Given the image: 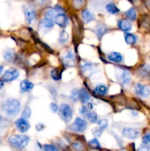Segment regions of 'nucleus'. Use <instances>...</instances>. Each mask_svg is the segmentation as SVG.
Masks as SVG:
<instances>
[{
	"mask_svg": "<svg viewBox=\"0 0 150 151\" xmlns=\"http://www.w3.org/2000/svg\"><path fill=\"white\" fill-rule=\"evenodd\" d=\"M29 142V137L26 135H11L8 138V142L12 147L16 149H23Z\"/></svg>",
	"mask_w": 150,
	"mask_h": 151,
	"instance_id": "2",
	"label": "nucleus"
},
{
	"mask_svg": "<svg viewBox=\"0 0 150 151\" xmlns=\"http://www.w3.org/2000/svg\"><path fill=\"white\" fill-rule=\"evenodd\" d=\"M88 112H89L88 108H87L86 106H82V107L79 109V113L82 115H85V116H86V114Z\"/></svg>",
	"mask_w": 150,
	"mask_h": 151,
	"instance_id": "41",
	"label": "nucleus"
},
{
	"mask_svg": "<svg viewBox=\"0 0 150 151\" xmlns=\"http://www.w3.org/2000/svg\"><path fill=\"white\" fill-rule=\"evenodd\" d=\"M45 128V125L43 123H38L35 126V129L37 131H41Z\"/></svg>",
	"mask_w": 150,
	"mask_h": 151,
	"instance_id": "42",
	"label": "nucleus"
},
{
	"mask_svg": "<svg viewBox=\"0 0 150 151\" xmlns=\"http://www.w3.org/2000/svg\"><path fill=\"white\" fill-rule=\"evenodd\" d=\"M63 63L65 66L72 67L75 65V57L71 51H69L65 57L63 58Z\"/></svg>",
	"mask_w": 150,
	"mask_h": 151,
	"instance_id": "11",
	"label": "nucleus"
},
{
	"mask_svg": "<svg viewBox=\"0 0 150 151\" xmlns=\"http://www.w3.org/2000/svg\"><path fill=\"white\" fill-rule=\"evenodd\" d=\"M3 69H4V66H0V75H1V72H2Z\"/></svg>",
	"mask_w": 150,
	"mask_h": 151,
	"instance_id": "45",
	"label": "nucleus"
},
{
	"mask_svg": "<svg viewBox=\"0 0 150 151\" xmlns=\"http://www.w3.org/2000/svg\"><path fill=\"white\" fill-rule=\"evenodd\" d=\"M86 117L91 123H96L98 121V116L94 111H89L86 114Z\"/></svg>",
	"mask_w": 150,
	"mask_h": 151,
	"instance_id": "28",
	"label": "nucleus"
},
{
	"mask_svg": "<svg viewBox=\"0 0 150 151\" xmlns=\"http://www.w3.org/2000/svg\"><path fill=\"white\" fill-rule=\"evenodd\" d=\"M88 145L90 146L91 148L95 149V150H98V149L100 148L99 142L96 139H93L90 140L88 142Z\"/></svg>",
	"mask_w": 150,
	"mask_h": 151,
	"instance_id": "29",
	"label": "nucleus"
},
{
	"mask_svg": "<svg viewBox=\"0 0 150 151\" xmlns=\"http://www.w3.org/2000/svg\"><path fill=\"white\" fill-rule=\"evenodd\" d=\"M15 57H16V54H15V52L13 50L8 49L4 52V58L7 61L13 62V60L15 59Z\"/></svg>",
	"mask_w": 150,
	"mask_h": 151,
	"instance_id": "24",
	"label": "nucleus"
},
{
	"mask_svg": "<svg viewBox=\"0 0 150 151\" xmlns=\"http://www.w3.org/2000/svg\"><path fill=\"white\" fill-rule=\"evenodd\" d=\"M31 116V110L29 107H25L22 111V117L28 119Z\"/></svg>",
	"mask_w": 150,
	"mask_h": 151,
	"instance_id": "34",
	"label": "nucleus"
},
{
	"mask_svg": "<svg viewBox=\"0 0 150 151\" xmlns=\"http://www.w3.org/2000/svg\"><path fill=\"white\" fill-rule=\"evenodd\" d=\"M1 109L7 116L14 117L20 112V102L16 99H7L1 103Z\"/></svg>",
	"mask_w": 150,
	"mask_h": 151,
	"instance_id": "1",
	"label": "nucleus"
},
{
	"mask_svg": "<svg viewBox=\"0 0 150 151\" xmlns=\"http://www.w3.org/2000/svg\"><path fill=\"white\" fill-rule=\"evenodd\" d=\"M81 69L85 76H90L96 70V65L92 63H85L81 66Z\"/></svg>",
	"mask_w": 150,
	"mask_h": 151,
	"instance_id": "10",
	"label": "nucleus"
},
{
	"mask_svg": "<svg viewBox=\"0 0 150 151\" xmlns=\"http://www.w3.org/2000/svg\"><path fill=\"white\" fill-rule=\"evenodd\" d=\"M125 16L130 21H135L137 18V13L136 10L134 7H130L129 9H128L126 12H125Z\"/></svg>",
	"mask_w": 150,
	"mask_h": 151,
	"instance_id": "23",
	"label": "nucleus"
},
{
	"mask_svg": "<svg viewBox=\"0 0 150 151\" xmlns=\"http://www.w3.org/2000/svg\"><path fill=\"white\" fill-rule=\"evenodd\" d=\"M124 39L127 44H129V45H134L137 42V41H138V36L135 35V34L127 32V33L124 35Z\"/></svg>",
	"mask_w": 150,
	"mask_h": 151,
	"instance_id": "19",
	"label": "nucleus"
},
{
	"mask_svg": "<svg viewBox=\"0 0 150 151\" xmlns=\"http://www.w3.org/2000/svg\"><path fill=\"white\" fill-rule=\"evenodd\" d=\"M118 26H119V29L123 31H125V32H129L132 28V24L129 21L125 20V19H121V20H119L118 22Z\"/></svg>",
	"mask_w": 150,
	"mask_h": 151,
	"instance_id": "14",
	"label": "nucleus"
},
{
	"mask_svg": "<svg viewBox=\"0 0 150 151\" xmlns=\"http://www.w3.org/2000/svg\"><path fill=\"white\" fill-rule=\"evenodd\" d=\"M71 129L75 132L82 133L86 130L87 122L86 121L82 119V118L77 117L75 119L74 122L71 125Z\"/></svg>",
	"mask_w": 150,
	"mask_h": 151,
	"instance_id": "4",
	"label": "nucleus"
},
{
	"mask_svg": "<svg viewBox=\"0 0 150 151\" xmlns=\"http://www.w3.org/2000/svg\"><path fill=\"white\" fill-rule=\"evenodd\" d=\"M105 8L106 10L109 13H110V14H116V13H118L120 11L119 9L117 7V6L114 3H108V4H107Z\"/></svg>",
	"mask_w": 150,
	"mask_h": 151,
	"instance_id": "25",
	"label": "nucleus"
},
{
	"mask_svg": "<svg viewBox=\"0 0 150 151\" xmlns=\"http://www.w3.org/2000/svg\"><path fill=\"white\" fill-rule=\"evenodd\" d=\"M19 76V72L16 69H10L6 71L1 77L4 82H11L17 79Z\"/></svg>",
	"mask_w": 150,
	"mask_h": 151,
	"instance_id": "7",
	"label": "nucleus"
},
{
	"mask_svg": "<svg viewBox=\"0 0 150 151\" xmlns=\"http://www.w3.org/2000/svg\"><path fill=\"white\" fill-rule=\"evenodd\" d=\"M15 124H16V127L17 130L21 133L26 132L30 128V124L26 120V119L24 117L18 119L15 122Z\"/></svg>",
	"mask_w": 150,
	"mask_h": 151,
	"instance_id": "9",
	"label": "nucleus"
},
{
	"mask_svg": "<svg viewBox=\"0 0 150 151\" xmlns=\"http://www.w3.org/2000/svg\"><path fill=\"white\" fill-rule=\"evenodd\" d=\"M69 38V35L66 30H62L59 35V42L60 44H65L68 41Z\"/></svg>",
	"mask_w": 150,
	"mask_h": 151,
	"instance_id": "26",
	"label": "nucleus"
},
{
	"mask_svg": "<svg viewBox=\"0 0 150 151\" xmlns=\"http://www.w3.org/2000/svg\"><path fill=\"white\" fill-rule=\"evenodd\" d=\"M61 74L62 72H60L57 69H53L50 72V75H51V78L56 81H60L61 79Z\"/></svg>",
	"mask_w": 150,
	"mask_h": 151,
	"instance_id": "27",
	"label": "nucleus"
},
{
	"mask_svg": "<svg viewBox=\"0 0 150 151\" xmlns=\"http://www.w3.org/2000/svg\"><path fill=\"white\" fill-rule=\"evenodd\" d=\"M79 100H80L82 103H86L87 102L90 100V95L89 94H88V92L86 91V89L84 88H81L80 90H79Z\"/></svg>",
	"mask_w": 150,
	"mask_h": 151,
	"instance_id": "21",
	"label": "nucleus"
},
{
	"mask_svg": "<svg viewBox=\"0 0 150 151\" xmlns=\"http://www.w3.org/2000/svg\"><path fill=\"white\" fill-rule=\"evenodd\" d=\"M71 99L74 101H77L79 100V90L74 89L71 92Z\"/></svg>",
	"mask_w": 150,
	"mask_h": 151,
	"instance_id": "35",
	"label": "nucleus"
},
{
	"mask_svg": "<svg viewBox=\"0 0 150 151\" xmlns=\"http://www.w3.org/2000/svg\"><path fill=\"white\" fill-rule=\"evenodd\" d=\"M135 92L141 97H147L150 95V86L141 83H137L135 86Z\"/></svg>",
	"mask_w": 150,
	"mask_h": 151,
	"instance_id": "6",
	"label": "nucleus"
},
{
	"mask_svg": "<svg viewBox=\"0 0 150 151\" xmlns=\"http://www.w3.org/2000/svg\"><path fill=\"white\" fill-rule=\"evenodd\" d=\"M59 11H60V10H59L57 7H55V8L54 9H50V10H49L48 11H46V13H45L44 19L54 21L55 17L57 16V15L58 14Z\"/></svg>",
	"mask_w": 150,
	"mask_h": 151,
	"instance_id": "20",
	"label": "nucleus"
},
{
	"mask_svg": "<svg viewBox=\"0 0 150 151\" xmlns=\"http://www.w3.org/2000/svg\"><path fill=\"white\" fill-rule=\"evenodd\" d=\"M41 25H42L43 27L44 28H51L54 26V21L49 20V19H44V20L41 22Z\"/></svg>",
	"mask_w": 150,
	"mask_h": 151,
	"instance_id": "30",
	"label": "nucleus"
},
{
	"mask_svg": "<svg viewBox=\"0 0 150 151\" xmlns=\"http://www.w3.org/2000/svg\"><path fill=\"white\" fill-rule=\"evenodd\" d=\"M122 135L129 139H135L140 136V131L135 128H124L122 130Z\"/></svg>",
	"mask_w": 150,
	"mask_h": 151,
	"instance_id": "8",
	"label": "nucleus"
},
{
	"mask_svg": "<svg viewBox=\"0 0 150 151\" xmlns=\"http://www.w3.org/2000/svg\"><path fill=\"white\" fill-rule=\"evenodd\" d=\"M82 19H83V21L85 22V23H89V22H91V21L95 19V16H94V13H92L90 10H82Z\"/></svg>",
	"mask_w": 150,
	"mask_h": 151,
	"instance_id": "18",
	"label": "nucleus"
},
{
	"mask_svg": "<svg viewBox=\"0 0 150 151\" xmlns=\"http://www.w3.org/2000/svg\"><path fill=\"white\" fill-rule=\"evenodd\" d=\"M34 88V84L26 80H24L20 83V88L22 92H28L30 91Z\"/></svg>",
	"mask_w": 150,
	"mask_h": 151,
	"instance_id": "16",
	"label": "nucleus"
},
{
	"mask_svg": "<svg viewBox=\"0 0 150 151\" xmlns=\"http://www.w3.org/2000/svg\"><path fill=\"white\" fill-rule=\"evenodd\" d=\"M117 77L119 81L123 84H128L131 81V75L128 71L126 70H121L119 73L117 74Z\"/></svg>",
	"mask_w": 150,
	"mask_h": 151,
	"instance_id": "13",
	"label": "nucleus"
},
{
	"mask_svg": "<svg viewBox=\"0 0 150 151\" xmlns=\"http://www.w3.org/2000/svg\"><path fill=\"white\" fill-rule=\"evenodd\" d=\"M25 19L28 24H32L36 19V11L30 5H26L24 7Z\"/></svg>",
	"mask_w": 150,
	"mask_h": 151,
	"instance_id": "5",
	"label": "nucleus"
},
{
	"mask_svg": "<svg viewBox=\"0 0 150 151\" xmlns=\"http://www.w3.org/2000/svg\"><path fill=\"white\" fill-rule=\"evenodd\" d=\"M38 1V2L40 4H41V5H44V4H46L47 2H48L49 0H37Z\"/></svg>",
	"mask_w": 150,
	"mask_h": 151,
	"instance_id": "43",
	"label": "nucleus"
},
{
	"mask_svg": "<svg viewBox=\"0 0 150 151\" xmlns=\"http://www.w3.org/2000/svg\"><path fill=\"white\" fill-rule=\"evenodd\" d=\"M142 142L144 144H149L150 143V132L146 133L142 138Z\"/></svg>",
	"mask_w": 150,
	"mask_h": 151,
	"instance_id": "37",
	"label": "nucleus"
},
{
	"mask_svg": "<svg viewBox=\"0 0 150 151\" xmlns=\"http://www.w3.org/2000/svg\"><path fill=\"white\" fill-rule=\"evenodd\" d=\"M107 32V28L103 24H98L96 28V34L97 37H98L99 39H101L104 35H105Z\"/></svg>",
	"mask_w": 150,
	"mask_h": 151,
	"instance_id": "15",
	"label": "nucleus"
},
{
	"mask_svg": "<svg viewBox=\"0 0 150 151\" xmlns=\"http://www.w3.org/2000/svg\"><path fill=\"white\" fill-rule=\"evenodd\" d=\"M107 58L115 63H121L124 60L123 55L116 52H113L110 53L107 56Z\"/></svg>",
	"mask_w": 150,
	"mask_h": 151,
	"instance_id": "17",
	"label": "nucleus"
},
{
	"mask_svg": "<svg viewBox=\"0 0 150 151\" xmlns=\"http://www.w3.org/2000/svg\"><path fill=\"white\" fill-rule=\"evenodd\" d=\"M4 87V81H0V90Z\"/></svg>",
	"mask_w": 150,
	"mask_h": 151,
	"instance_id": "44",
	"label": "nucleus"
},
{
	"mask_svg": "<svg viewBox=\"0 0 150 151\" xmlns=\"http://www.w3.org/2000/svg\"><path fill=\"white\" fill-rule=\"evenodd\" d=\"M50 109H51V111L53 113H56V112L58 111L59 107L56 103H51V104H50Z\"/></svg>",
	"mask_w": 150,
	"mask_h": 151,
	"instance_id": "40",
	"label": "nucleus"
},
{
	"mask_svg": "<svg viewBox=\"0 0 150 151\" xmlns=\"http://www.w3.org/2000/svg\"><path fill=\"white\" fill-rule=\"evenodd\" d=\"M107 91H108V88H107V86H105L104 84H99V85L96 86L95 88V92L101 96L107 94Z\"/></svg>",
	"mask_w": 150,
	"mask_h": 151,
	"instance_id": "22",
	"label": "nucleus"
},
{
	"mask_svg": "<svg viewBox=\"0 0 150 151\" xmlns=\"http://www.w3.org/2000/svg\"><path fill=\"white\" fill-rule=\"evenodd\" d=\"M54 22L62 28H65L69 23L68 17L63 13H58L54 19Z\"/></svg>",
	"mask_w": 150,
	"mask_h": 151,
	"instance_id": "12",
	"label": "nucleus"
},
{
	"mask_svg": "<svg viewBox=\"0 0 150 151\" xmlns=\"http://www.w3.org/2000/svg\"><path fill=\"white\" fill-rule=\"evenodd\" d=\"M44 151H59L57 147L52 145H45L44 146Z\"/></svg>",
	"mask_w": 150,
	"mask_h": 151,
	"instance_id": "36",
	"label": "nucleus"
},
{
	"mask_svg": "<svg viewBox=\"0 0 150 151\" xmlns=\"http://www.w3.org/2000/svg\"><path fill=\"white\" fill-rule=\"evenodd\" d=\"M85 4V0H73V5L74 8L80 9Z\"/></svg>",
	"mask_w": 150,
	"mask_h": 151,
	"instance_id": "33",
	"label": "nucleus"
},
{
	"mask_svg": "<svg viewBox=\"0 0 150 151\" xmlns=\"http://www.w3.org/2000/svg\"><path fill=\"white\" fill-rule=\"evenodd\" d=\"M101 132H102V131H101V130L99 128H94V129L92 130V134L96 137H99L100 136H101Z\"/></svg>",
	"mask_w": 150,
	"mask_h": 151,
	"instance_id": "39",
	"label": "nucleus"
},
{
	"mask_svg": "<svg viewBox=\"0 0 150 151\" xmlns=\"http://www.w3.org/2000/svg\"><path fill=\"white\" fill-rule=\"evenodd\" d=\"M72 147L76 151H82L85 148V146L81 142H74L72 144Z\"/></svg>",
	"mask_w": 150,
	"mask_h": 151,
	"instance_id": "32",
	"label": "nucleus"
},
{
	"mask_svg": "<svg viewBox=\"0 0 150 151\" xmlns=\"http://www.w3.org/2000/svg\"><path fill=\"white\" fill-rule=\"evenodd\" d=\"M59 116L62 119V120L64 121L66 123H68L71 121L73 116V110L71 107L69 105L63 103L60 106V109L58 110Z\"/></svg>",
	"mask_w": 150,
	"mask_h": 151,
	"instance_id": "3",
	"label": "nucleus"
},
{
	"mask_svg": "<svg viewBox=\"0 0 150 151\" xmlns=\"http://www.w3.org/2000/svg\"><path fill=\"white\" fill-rule=\"evenodd\" d=\"M149 149L150 147L148 145V144H144V143H143V144H141L139 146L138 151H149Z\"/></svg>",
	"mask_w": 150,
	"mask_h": 151,
	"instance_id": "38",
	"label": "nucleus"
},
{
	"mask_svg": "<svg viewBox=\"0 0 150 151\" xmlns=\"http://www.w3.org/2000/svg\"><path fill=\"white\" fill-rule=\"evenodd\" d=\"M97 123H98L99 128L101 131H104V130L107 129V126H108V121L105 119H99V121H97Z\"/></svg>",
	"mask_w": 150,
	"mask_h": 151,
	"instance_id": "31",
	"label": "nucleus"
}]
</instances>
